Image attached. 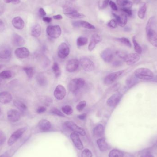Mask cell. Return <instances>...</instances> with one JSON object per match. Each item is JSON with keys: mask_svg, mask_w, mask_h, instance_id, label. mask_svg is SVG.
I'll return each mask as SVG.
<instances>
[{"mask_svg": "<svg viewBox=\"0 0 157 157\" xmlns=\"http://www.w3.org/2000/svg\"><path fill=\"white\" fill-rule=\"evenodd\" d=\"M134 75L138 79L143 80H150L153 79L154 77V73L151 70L144 68L136 69Z\"/></svg>", "mask_w": 157, "mask_h": 157, "instance_id": "1", "label": "cell"}, {"mask_svg": "<svg viewBox=\"0 0 157 157\" xmlns=\"http://www.w3.org/2000/svg\"><path fill=\"white\" fill-rule=\"evenodd\" d=\"M85 81L82 78H75L72 79L69 84V89L71 92H75L84 86Z\"/></svg>", "mask_w": 157, "mask_h": 157, "instance_id": "2", "label": "cell"}, {"mask_svg": "<svg viewBox=\"0 0 157 157\" xmlns=\"http://www.w3.org/2000/svg\"><path fill=\"white\" fill-rule=\"evenodd\" d=\"M26 130L27 127H23V128H20L14 132L8 139V142H7L8 146H11L13 145L15 143H16L18 141V139L21 138V136H23Z\"/></svg>", "mask_w": 157, "mask_h": 157, "instance_id": "3", "label": "cell"}, {"mask_svg": "<svg viewBox=\"0 0 157 157\" xmlns=\"http://www.w3.org/2000/svg\"><path fill=\"white\" fill-rule=\"evenodd\" d=\"M46 31L49 36L54 39L59 37L62 33L61 28L59 25L48 26Z\"/></svg>", "mask_w": 157, "mask_h": 157, "instance_id": "4", "label": "cell"}, {"mask_svg": "<svg viewBox=\"0 0 157 157\" xmlns=\"http://www.w3.org/2000/svg\"><path fill=\"white\" fill-rule=\"evenodd\" d=\"M147 36L149 42L154 47L157 48V33L154 28H146Z\"/></svg>", "mask_w": 157, "mask_h": 157, "instance_id": "5", "label": "cell"}, {"mask_svg": "<svg viewBox=\"0 0 157 157\" xmlns=\"http://www.w3.org/2000/svg\"><path fill=\"white\" fill-rule=\"evenodd\" d=\"M80 65L84 71L91 72L95 69V65L93 62L87 58H83L80 60Z\"/></svg>", "mask_w": 157, "mask_h": 157, "instance_id": "6", "label": "cell"}, {"mask_svg": "<svg viewBox=\"0 0 157 157\" xmlns=\"http://www.w3.org/2000/svg\"><path fill=\"white\" fill-rule=\"evenodd\" d=\"M122 97V94L121 93H117L113 94L107 100V105L111 108H114L119 104Z\"/></svg>", "mask_w": 157, "mask_h": 157, "instance_id": "7", "label": "cell"}, {"mask_svg": "<svg viewBox=\"0 0 157 157\" xmlns=\"http://www.w3.org/2000/svg\"><path fill=\"white\" fill-rule=\"evenodd\" d=\"M124 71V70H122L110 74L104 78V83L106 85H110L112 84L123 74Z\"/></svg>", "mask_w": 157, "mask_h": 157, "instance_id": "8", "label": "cell"}, {"mask_svg": "<svg viewBox=\"0 0 157 157\" xmlns=\"http://www.w3.org/2000/svg\"><path fill=\"white\" fill-rule=\"evenodd\" d=\"M64 13L66 16L71 19L83 18L86 17L85 15L78 13L75 9L72 8H66L64 11Z\"/></svg>", "mask_w": 157, "mask_h": 157, "instance_id": "9", "label": "cell"}, {"mask_svg": "<svg viewBox=\"0 0 157 157\" xmlns=\"http://www.w3.org/2000/svg\"><path fill=\"white\" fill-rule=\"evenodd\" d=\"M70 49L66 43H62L58 48V55L59 58L63 59L68 57L70 54Z\"/></svg>", "mask_w": 157, "mask_h": 157, "instance_id": "10", "label": "cell"}, {"mask_svg": "<svg viewBox=\"0 0 157 157\" xmlns=\"http://www.w3.org/2000/svg\"><path fill=\"white\" fill-rule=\"evenodd\" d=\"M12 49L7 45L0 46V58L3 59H9L12 54Z\"/></svg>", "mask_w": 157, "mask_h": 157, "instance_id": "11", "label": "cell"}, {"mask_svg": "<svg viewBox=\"0 0 157 157\" xmlns=\"http://www.w3.org/2000/svg\"><path fill=\"white\" fill-rule=\"evenodd\" d=\"M65 124L69 129L83 136L86 135V133L85 130L83 128L78 126L75 123L71 121H67L65 123Z\"/></svg>", "mask_w": 157, "mask_h": 157, "instance_id": "12", "label": "cell"}, {"mask_svg": "<svg viewBox=\"0 0 157 157\" xmlns=\"http://www.w3.org/2000/svg\"><path fill=\"white\" fill-rule=\"evenodd\" d=\"M66 95V90L62 85H59L56 87L54 91V96L58 100L63 99Z\"/></svg>", "mask_w": 157, "mask_h": 157, "instance_id": "13", "label": "cell"}, {"mask_svg": "<svg viewBox=\"0 0 157 157\" xmlns=\"http://www.w3.org/2000/svg\"><path fill=\"white\" fill-rule=\"evenodd\" d=\"M140 59L139 54L136 53H132L127 54L124 60L127 65H132L137 63Z\"/></svg>", "mask_w": 157, "mask_h": 157, "instance_id": "14", "label": "cell"}, {"mask_svg": "<svg viewBox=\"0 0 157 157\" xmlns=\"http://www.w3.org/2000/svg\"><path fill=\"white\" fill-rule=\"evenodd\" d=\"M101 57L104 62L109 63L112 61L114 58V54L111 49L107 48L101 52Z\"/></svg>", "mask_w": 157, "mask_h": 157, "instance_id": "15", "label": "cell"}, {"mask_svg": "<svg viewBox=\"0 0 157 157\" xmlns=\"http://www.w3.org/2000/svg\"><path fill=\"white\" fill-rule=\"evenodd\" d=\"M7 117L9 121L15 123L20 120L21 114L18 111L15 109H11L7 112Z\"/></svg>", "mask_w": 157, "mask_h": 157, "instance_id": "16", "label": "cell"}, {"mask_svg": "<svg viewBox=\"0 0 157 157\" xmlns=\"http://www.w3.org/2000/svg\"><path fill=\"white\" fill-rule=\"evenodd\" d=\"M79 66V62L76 59L70 60L66 64V69L67 71L70 73L74 72L77 71Z\"/></svg>", "mask_w": 157, "mask_h": 157, "instance_id": "17", "label": "cell"}, {"mask_svg": "<svg viewBox=\"0 0 157 157\" xmlns=\"http://www.w3.org/2000/svg\"><path fill=\"white\" fill-rule=\"evenodd\" d=\"M11 41L13 45L15 47H21L25 45V43L24 39L16 33H14L12 35Z\"/></svg>", "mask_w": 157, "mask_h": 157, "instance_id": "18", "label": "cell"}, {"mask_svg": "<svg viewBox=\"0 0 157 157\" xmlns=\"http://www.w3.org/2000/svg\"><path fill=\"white\" fill-rule=\"evenodd\" d=\"M15 54L17 58L23 59L28 58L29 56L30 52L27 48L22 47L17 48L15 51Z\"/></svg>", "mask_w": 157, "mask_h": 157, "instance_id": "19", "label": "cell"}, {"mask_svg": "<svg viewBox=\"0 0 157 157\" xmlns=\"http://www.w3.org/2000/svg\"><path fill=\"white\" fill-rule=\"evenodd\" d=\"M101 38L98 34H94L91 36L90 42L88 46V49L90 51H91L95 48L96 45L99 42H101Z\"/></svg>", "mask_w": 157, "mask_h": 157, "instance_id": "20", "label": "cell"}, {"mask_svg": "<svg viewBox=\"0 0 157 157\" xmlns=\"http://www.w3.org/2000/svg\"><path fill=\"white\" fill-rule=\"evenodd\" d=\"M71 138L76 148L79 150H82L83 149V145L80 140V137L77 133H72L71 135Z\"/></svg>", "mask_w": 157, "mask_h": 157, "instance_id": "21", "label": "cell"}, {"mask_svg": "<svg viewBox=\"0 0 157 157\" xmlns=\"http://www.w3.org/2000/svg\"><path fill=\"white\" fill-rule=\"evenodd\" d=\"M113 16L115 17L118 25L121 27H124L127 23V15L124 13H122L118 15L115 13H113Z\"/></svg>", "mask_w": 157, "mask_h": 157, "instance_id": "22", "label": "cell"}, {"mask_svg": "<svg viewBox=\"0 0 157 157\" xmlns=\"http://www.w3.org/2000/svg\"><path fill=\"white\" fill-rule=\"evenodd\" d=\"M72 24L75 27H81L87 29H95V26L93 25H91L87 21H83V20L74 21Z\"/></svg>", "mask_w": 157, "mask_h": 157, "instance_id": "23", "label": "cell"}, {"mask_svg": "<svg viewBox=\"0 0 157 157\" xmlns=\"http://www.w3.org/2000/svg\"><path fill=\"white\" fill-rule=\"evenodd\" d=\"M13 99L12 94L7 91L0 92V102L2 104L9 103Z\"/></svg>", "mask_w": 157, "mask_h": 157, "instance_id": "24", "label": "cell"}, {"mask_svg": "<svg viewBox=\"0 0 157 157\" xmlns=\"http://www.w3.org/2000/svg\"><path fill=\"white\" fill-rule=\"evenodd\" d=\"M38 127L41 132H48L51 128V124L48 120H42L39 123Z\"/></svg>", "mask_w": 157, "mask_h": 157, "instance_id": "25", "label": "cell"}, {"mask_svg": "<svg viewBox=\"0 0 157 157\" xmlns=\"http://www.w3.org/2000/svg\"><path fill=\"white\" fill-rule=\"evenodd\" d=\"M12 24L15 28L17 29H23L25 26V22L20 17H16L12 20Z\"/></svg>", "mask_w": 157, "mask_h": 157, "instance_id": "26", "label": "cell"}, {"mask_svg": "<svg viewBox=\"0 0 157 157\" xmlns=\"http://www.w3.org/2000/svg\"><path fill=\"white\" fill-rule=\"evenodd\" d=\"M41 32V27L39 24H36L31 28V34L34 37H39L40 36Z\"/></svg>", "mask_w": 157, "mask_h": 157, "instance_id": "27", "label": "cell"}, {"mask_svg": "<svg viewBox=\"0 0 157 157\" xmlns=\"http://www.w3.org/2000/svg\"><path fill=\"white\" fill-rule=\"evenodd\" d=\"M138 82V78L136 77L134 75H131L128 77L126 80V84L129 88H131L132 87L136 85Z\"/></svg>", "mask_w": 157, "mask_h": 157, "instance_id": "28", "label": "cell"}, {"mask_svg": "<svg viewBox=\"0 0 157 157\" xmlns=\"http://www.w3.org/2000/svg\"><path fill=\"white\" fill-rule=\"evenodd\" d=\"M97 144L101 152H105L109 148L108 144L103 138L98 139L97 141Z\"/></svg>", "mask_w": 157, "mask_h": 157, "instance_id": "29", "label": "cell"}, {"mask_svg": "<svg viewBox=\"0 0 157 157\" xmlns=\"http://www.w3.org/2000/svg\"><path fill=\"white\" fill-rule=\"evenodd\" d=\"M117 4L122 8L131 9L132 6V2L129 0H116Z\"/></svg>", "mask_w": 157, "mask_h": 157, "instance_id": "30", "label": "cell"}, {"mask_svg": "<svg viewBox=\"0 0 157 157\" xmlns=\"http://www.w3.org/2000/svg\"><path fill=\"white\" fill-rule=\"evenodd\" d=\"M36 80L40 86H45L48 85V79L44 75L41 74L38 75L36 76Z\"/></svg>", "mask_w": 157, "mask_h": 157, "instance_id": "31", "label": "cell"}, {"mask_svg": "<svg viewBox=\"0 0 157 157\" xmlns=\"http://www.w3.org/2000/svg\"><path fill=\"white\" fill-rule=\"evenodd\" d=\"M103 133H104V127L102 124H98L93 130L94 135L97 137L101 136Z\"/></svg>", "mask_w": 157, "mask_h": 157, "instance_id": "32", "label": "cell"}, {"mask_svg": "<svg viewBox=\"0 0 157 157\" xmlns=\"http://www.w3.org/2000/svg\"><path fill=\"white\" fill-rule=\"evenodd\" d=\"M14 105L21 112L25 113L26 111L27 107L25 103L19 100H15L13 101Z\"/></svg>", "mask_w": 157, "mask_h": 157, "instance_id": "33", "label": "cell"}, {"mask_svg": "<svg viewBox=\"0 0 157 157\" xmlns=\"http://www.w3.org/2000/svg\"><path fill=\"white\" fill-rule=\"evenodd\" d=\"M147 11V5L146 3L143 4L140 6L138 12V16L141 19H144L145 16Z\"/></svg>", "mask_w": 157, "mask_h": 157, "instance_id": "34", "label": "cell"}, {"mask_svg": "<svg viewBox=\"0 0 157 157\" xmlns=\"http://www.w3.org/2000/svg\"><path fill=\"white\" fill-rule=\"evenodd\" d=\"M114 40L116 41H118V42H120V43H122L123 44L125 45L127 47L132 48V44H131L130 40L127 38H116L114 39Z\"/></svg>", "mask_w": 157, "mask_h": 157, "instance_id": "35", "label": "cell"}, {"mask_svg": "<svg viewBox=\"0 0 157 157\" xmlns=\"http://www.w3.org/2000/svg\"><path fill=\"white\" fill-rule=\"evenodd\" d=\"M124 153L120 150L113 149L110 152L109 157H123Z\"/></svg>", "mask_w": 157, "mask_h": 157, "instance_id": "36", "label": "cell"}, {"mask_svg": "<svg viewBox=\"0 0 157 157\" xmlns=\"http://www.w3.org/2000/svg\"><path fill=\"white\" fill-rule=\"evenodd\" d=\"M24 70L29 78H31L33 77L35 71L33 67H25Z\"/></svg>", "mask_w": 157, "mask_h": 157, "instance_id": "37", "label": "cell"}, {"mask_svg": "<svg viewBox=\"0 0 157 157\" xmlns=\"http://www.w3.org/2000/svg\"><path fill=\"white\" fill-rule=\"evenodd\" d=\"M133 43L134 46L135 50L136 53L138 54H140L142 52V48L140 45L138 44V42L136 41L135 36L133 37L132 39Z\"/></svg>", "mask_w": 157, "mask_h": 157, "instance_id": "38", "label": "cell"}, {"mask_svg": "<svg viewBox=\"0 0 157 157\" xmlns=\"http://www.w3.org/2000/svg\"><path fill=\"white\" fill-rule=\"evenodd\" d=\"M52 71L57 78L59 77L61 75V70L59 64L57 63H54L52 66Z\"/></svg>", "mask_w": 157, "mask_h": 157, "instance_id": "39", "label": "cell"}, {"mask_svg": "<svg viewBox=\"0 0 157 157\" xmlns=\"http://www.w3.org/2000/svg\"><path fill=\"white\" fill-rule=\"evenodd\" d=\"M88 41L87 38L85 37H79L77 40V45L78 47H82L86 45Z\"/></svg>", "mask_w": 157, "mask_h": 157, "instance_id": "40", "label": "cell"}, {"mask_svg": "<svg viewBox=\"0 0 157 157\" xmlns=\"http://www.w3.org/2000/svg\"><path fill=\"white\" fill-rule=\"evenodd\" d=\"M12 72L10 71H4L0 73V78L6 79L12 77Z\"/></svg>", "mask_w": 157, "mask_h": 157, "instance_id": "41", "label": "cell"}, {"mask_svg": "<svg viewBox=\"0 0 157 157\" xmlns=\"http://www.w3.org/2000/svg\"><path fill=\"white\" fill-rule=\"evenodd\" d=\"M110 0H99L98 2V6L100 9L106 8L109 3Z\"/></svg>", "mask_w": 157, "mask_h": 157, "instance_id": "42", "label": "cell"}, {"mask_svg": "<svg viewBox=\"0 0 157 157\" xmlns=\"http://www.w3.org/2000/svg\"><path fill=\"white\" fill-rule=\"evenodd\" d=\"M62 110L67 115H71L73 112V109L71 106L66 105L62 108Z\"/></svg>", "mask_w": 157, "mask_h": 157, "instance_id": "43", "label": "cell"}, {"mask_svg": "<svg viewBox=\"0 0 157 157\" xmlns=\"http://www.w3.org/2000/svg\"><path fill=\"white\" fill-rule=\"evenodd\" d=\"M86 105V102L85 101H80L76 106V109L79 112H81Z\"/></svg>", "mask_w": 157, "mask_h": 157, "instance_id": "44", "label": "cell"}, {"mask_svg": "<svg viewBox=\"0 0 157 157\" xmlns=\"http://www.w3.org/2000/svg\"><path fill=\"white\" fill-rule=\"evenodd\" d=\"M51 113L52 114H55L59 116L64 117V115L59 109L56 108H53L51 110Z\"/></svg>", "mask_w": 157, "mask_h": 157, "instance_id": "45", "label": "cell"}, {"mask_svg": "<svg viewBox=\"0 0 157 157\" xmlns=\"http://www.w3.org/2000/svg\"><path fill=\"white\" fill-rule=\"evenodd\" d=\"M107 25H108V26L112 28H116L117 25H118V23H117L116 19H112L108 22Z\"/></svg>", "mask_w": 157, "mask_h": 157, "instance_id": "46", "label": "cell"}, {"mask_svg": "<svg viewBox=\"0 0 157 157\" xmlns=\"http://www.w3.org/2000/svg\"><path fill=\"white\" fill-rule=\"evenodd\" d=\"M92 153L88 149H85L81 154V157H92Z\"/></svg>", "mask_w": 157, "mask_h": 157, "instance_id": "47", "label": "cell"}, {"mask_svg": "<svg viewBox=\"0 0 157 157\" xmlns=\"http://www.w3.org/2000/svg\"><path fill=\"white\" fill-rule=\"evenodd\" d=\"M13 148L9 150L7 152L4 153L3 154L0 156V157H12V156L14 155V150H13Z\"/></svg>", "mask_w": 157, "mask_h": 157, "instance_id": "48", "label": "cell"}, {"mask_svg": "<svg viewBox=\"0 0 157 157\" xmlns=\"http://www.w3.org/2000/svg\"><path fill=\"white\" fill-rule=\"evenodd\" d=\"M6 140V136L4 133L0 130V146L2 145Z\"/></svg>", "mask_w": 157, "mask_h": 157, "instance_id": "49", "label": "cell"}, {"mask_svg": "<svg viewBox=\"0 0 157 157\" xmlns=\"http://www.w3.org/2000/svg\"><path fill=\"white\" fill-rule=\"evenodd\" d=\"M122 11L124 13L126 14L128 16H132V11L131 9H128V8H121Z\"/></svg>", "mask_w": 157, "mask_h": 157, "instance_id": "50", "label": "cell"}, {"mask_svg": "<svg viewBox=\"0 0 157 157\" xmlns=\"http://www.w3.org/2000/svg\"><path fill=\"white\" fill-rule=\"evenodd\" d=\"M109 5L110 6L111 8L113 11H118V7H117V5H116V4H115V2H113V1L110 0Z\"/></svg>", "mask_w": 157, "mask_h": 157, "instance_id": "51", "label": "cell"}, {"mask_svg": "<svg viewBox=\"0 0 157 157\" xmlns=\"http://www.w3.org/2000/svg\"><path fill=\"white\" fill-rule=\"evenodd\" d=\"M46 110H47V109H46V107H44V106H40V107L38 108L36 112L37 113H41L45 112Z\"/></svg>", "mask_w": 157, "mask_h": 157, "instance_id": "52", "label": "cell"}, {"mask_svg": "<svg viewBox=\"0 0 157 157\" xmlns=\"http://www.w3.org/2000/svg\"><path fill=\"white\" fill-rule=\"evenodd\" d=\"M39 14L40 16L41 17H44L46 15V12H45L44 9L42 8V7L40 8L39 10Z\"/></svg>", "mask_w": 157, "mask_h": 157, "instance_id": "53", "label": "cell"}, {"mask_svg": "<svg viewBox=\"0 0 157 157\" xmlns=\"http://www.w3.org/2000/svg\"><path fill=\"white\" fill-rule=\"evenodd\" d=\"M116 54H117V55H118L120 58H121V59H124V58H125V56L127 55V54L124 53V52L121 51L117 52Z\"/></svg>", "mask_w": 157, "mask_h": 157, "instance_id": "54", "label": "cell"}, {"mask_svg": "<svg viewBox=\"0 0 157 157\" xmlns=\"http://www.w3.org/2000/svg\"><path fill=\"white\" fill-rule=\"evenodd\" d=\"M5 2L6 3H12L13 4H18L20 2V0H4Z\"/></svg>", "mask_w": 157, "mask_h": 157, "instance_id": "55", "label": "cell"}, {"mask_svg": "<svg viewBox=\"0 0 157 157\" xmlns=\"http://www.w3.org/2000/svg\"><path fill=\"white\" fill-rule=\"evenodd\" d=\"M5 25L2 20L0 19V33L2 32L5 29Z\"/></svg>", "mask_w": 157, "mask_h": 157, "instance_id": "56", "label": "cell"}, {"mask_svg": "<svg viewBox=\"0 0 157 157\" xmlns=\"http://www.w3.org/2000/svg\"><path fill=\"white\" fill-rule=\"evenodd\" d=\"M42 20H43V21H44V22H46V23H50L52 21V18H51V17H44L42 18Z\"/></svg>", "mask_w": 157, "mask_h": 157, "instance_id": "57", "label": "cell"}, {"mask_svg": "<svg viewBox=\"0 0 157 157\" xmlns=\"http://www.w3.org/2000/svg\"><path fill=\"white\" fill-rule=\"evenodd\" d=\"M86 113H82V114H80V115H78V119H80L81 120H84L86 119Z\"/></svg>", "mask_w": 157, "mask_h": 157, "instance_id": "58", "label": "cell"}, {"mask_svg": "<svg viewBox=\"0 0 157 157\" xmlns=\"http://www.w3.org/2000/svg\"><path fill=\"white\" fill-rule=\"evenodd\" d=\"M53 18L54 19H56V20H61V19H62L63 17L61 15L58 14L53 16Z\"/></svg>", "mask_w": 157, "mask_h": 157, "instance_id": "59", "label": "cell"}, {"mask_svg": "<svg viewBox=\"0 0 157 157\" xmlns=\"http://www.w3.org/2000/svg\"><path fill=\"white\" fill-rule=\"evenodd\" d=\"M141 157H154L153 155L150 154H145L142 155V156Z\"/></svg>", "mask_w": 157, "mask_h": 157, "instance_id": "60", "label": "cell"}, {"mask_svg": "<svg viewBox=\"0 0 157 157\" xmlns=\"http://www.w3.org/2000/svg\"><path fill=\"white\" fill-rule=\"evenodd\" d=\"M2 115V110H1V108H0V116Z\"/></svg>", "mask_w": 157, "mask_h": 157, "instance_id": "61", "label": "cell"}, {"mask_svg": "<svg viewBox=\"0 0 157 157\" xmlns=\"http://www.w3.org/2000/svg\"><path fill=\"white\" fill-rule=\"evenodd\" d=\"M1 68H2V65H0V69H1Z\"/></svg>", "mask_w": 157, "mask_h": 157, "instance_id": "62", "label": "cell"}]
</instances>
